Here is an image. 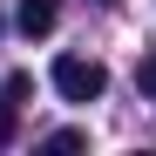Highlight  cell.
<instances>
[{"label":"cell","instance_id":"6da1fadb","mask_svg":"<svg viewBox=\"0 0 156 156\" xmlns=\"http://www.w3.org/2000/svg\"><path fill=\"white\" fill-rule=\"evenodd\" d=\"M55 88H61L68 102H95L102 88H109V68L88 61V55H61V61H55Z\"/></svg>","mask_w":156,"mask_h":156},{"label":"cell","instance_id":"5b68a950","mask_svg":"<svg viewBox=\"0 0 156 156\" xmlns=\"http://www.w3.org/2000/svg\"><path fill=\"white\" fill-rule=\"evenodd\" d=\"M136 82H143V95H156V55H143V68H136Z\"/></svg>","mask_w":156,"mask_h":156},{"label":"cell","instance_id":"7a4b0ae2","mask_svg":"<svg viewBox=\"0 0 156 156\" xmlns=\"http://www.w3.org/2000/svg\"><path fill=\"white\" fill-rule=\"evenodd\" d=\"M20 34L27 41H41V34H55V20H61V0H20Z\"/></svg>","mask_w":156,"mask_h":156},{"label":"cell","instance_id":"3957f363","mask_svg":"<svg viewBox=\"0 0 156 156\" xmlns=\"http://www.w3.org/2000/svg\"><path fill=\"white\" fill-rule=\"evenodd\" d=\"M14 129H20V115H14V102H0V149L14 143Z\"/></svg>","mask_w":156,"mask_h":156},{"label":"cell","instance_id":"277c9868","mask_svg":"<svg viewBox=\"0 0 156 156\" xmlns=\"http://www.w3.org/2000/svg\"><path fill=\"white\" fill-rule=\"evenodd\" d=\"M88 136H82V129H55V136H48V149H82Z\"/></svg>","mask_w":156,"mask_h":156},{"label":"cell","instance_id":"8992f818","mask_svg":"<svg viewBox=\"0 0 156 156\" xmlns=\"http://www.w3.org/2000/svg\"><path fill=\"white\" fill-rule=\"evenodd\" d=\"M102 7H109V0H102Z\"/></svg>","mask_w":156,"mask_h":156}]
</instances>
